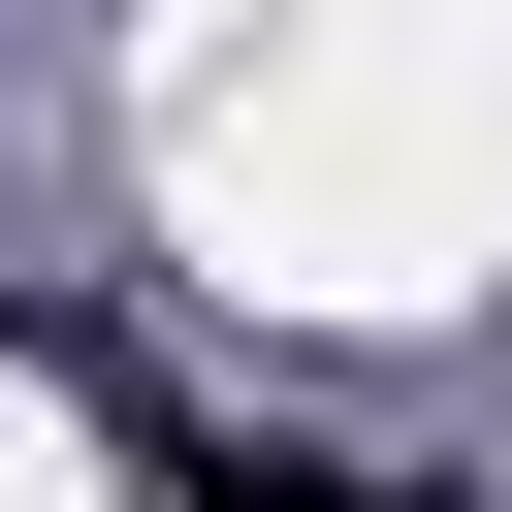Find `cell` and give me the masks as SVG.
Listing matches in <instances>:
<instances>
[{
	"label": "cell",
	"mask_w": 512,
	"mask_h": 512,
	"mask_svg": "<svg viewBox=\"0 0 512 512\" xmlns=\"http://www.w3.org/2000/svg\"><path fill=\"white\" fill-rule=\"evenodd\" d=\"M160 512H448V480H384V448H320V416H224V448H160Z\"/></svg>",
	"instance_id": "cell-1"
},
{
	"label": "cell",
	"mask_w": 512,
	"mask_h": 512,
	"mask_svg": "<svg viewBox=\"0 0 512 512\" xmlns=\"http://www.w3.org/2000/svg\"><path fill=\"white\" fill-rule=\"evenodd\" d=\"M0 320H32V288H0Z\"/></svg>",
	"instance_id": "cell-2"
}]
</instances>
